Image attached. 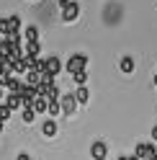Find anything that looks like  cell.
Returning <instances> with one entry per match:
<instances>
[{"label":"cell","mask_w":157,"mask_h":160,"mask_svg":"<svg viewBox=\"0 0 157 160\" xmlns=\"http://www.w3.org/2000/svg\"><path fill=\"white\" fill-rule=\"evenodd\" d=\"M23 78H26V85H31V88H36L39 83H41V72H39L36 67H34V70H26Z\"/></svg>","instance_id":"cell-9"},{"label":"cell","mask_w":157,"mask_h":160,"mask_svg":"<svg viewBox=\"0 0 157 160\" xmlns=\"http://www.w3.org/2000/svg\"><path fill=\"white\" fill-rule=\"evenodd\" d=\"M21 119H23V124H31L34 119H36L34 108H31V106H23V108H21Z\"/></svg>","instance_id":"cell-15"},{"label":"cell","mask_w":157,"mask_h":160,"mask_svg":"<svg viewBox=\"0 0 157 160\" xmlns=\"http://www.w3.org/2000/svg\"><path fill=\"white\" fill-rule=\"evenodd\" d=\"M46 114H49V116H57V114H62L59 101H46Z\"/></svg>","instance_id":"cell-16"},{"label":"cell","mask_w":157,"mask_h":160,"mask_svg":"<svg viewBox=\"0 0 157 160\" xmlns=\"http://www.w3.org/2000/svg\"><path fill=\"white\" fill-rule=\"evenodd\" d=\"M21 28V18L18 16H3L0 18V36L8 34V31H18Z\"/></svg>","instance_id":"cell-3"},{"label":"cell","mask_w":157,"mask_h":160,"mask_svg":"<svg viewBox=\"0 0 157 160\" xmlns=\"http://www.w3.org/2000/svg\"><path fill=\"white\" fill-rule=\"evenodd\" d=\"M39 52H41L39 42H26V47H23V54H28V57H39Z\"/></svg>","instance_id":"cell-14"},{"label":"cell","mask_w":157,"mask_h":160,"mask_svg":"<svg viewBox=\"0 0 157 160\" xmlns=\"http://www.w3.org/2000/svg\"><path fill=\"white\" fill-rule=\"evenodd\" d=\"M77 16H80V5H77L75 0H70V3L62 8V21H64V23H75Z\"/></svg>","instance_id":"cell-5"},{"label":"cell","mask_w":157,"mask_h":160,"mask_svg":"<svg viewBox=\"0 0 157 160\" xmlns=\"http://www.w3.org/2000/svg\"><path fill=\"white\" fill-rule=\"evenodd\" d=\"M31 3H34V0H31Z\"/></svg>","instance_id":"cell-26"},{"label":"cell","mask_w":157,"mask_h":160,"mask_svg":"<svg viewBox=\"0 0 157 160\" xmlns=\"http://www.w3.org/2000/svg\"><path fill=\"white\" fill-rule=\"evenodd\" d=\"M119 70H121L124 75H131V72H134V57H129V54L121 57V59H119Z\"/></svg>","instance_id":"cell-10"},{"label":"cell","mask_w":157,"mask_h":160,"mask_svg":"<svg viewBox=\"0 0 157 160\" xmlns=\"http://www.w3.org/2000/svg\"><path fill=\"white\" fill-rule=\"evenodd\" d=\"M11 111H21V108L26 106V101H23V96H18V93H8V98L3 101Z\"/></svg>","instance_id":"cell-8"},{"label":"cell","mask_w":157,"mask_h":160,"mask_svg":"<svg viewBox=\"0 0 157 160\" xmlns=\"http://www.w3.org/2000/svg\"><path fill=\"white\" fill-rule=\"evenodd\" d=\"M152 142H157V124L152 127Z\"/></svg>","instance_id":"cell-20"},{"label":"cell","mask_w":157,"mask_h":160,"mask_svg":"<svg viewBox=\"0 0 157 160\" xmlns=\"http://www.w3.org/2000/svg\"><path fill=\"white\" fill-rule=\"evenodd\" d=\"M72 80H75V85H85V83H88V70H80V72H72Z\"/></svg>","instance_id":"cell-17"},{"label":"cell","mask_w":157,"mask_h":160,"mask_svg":"<svg viewBox=\"0 0 157 160\" xmlns=\"http://www.w3.org/2000/svg\"><path fill=\"white\" fill-rule=\"evenodd\" d=\"M88 65H90V59H88V54H70V59H67V65H62L67 72H80V70H88Z\"/></svg>","instance_id":"cell-2"},{"label":"cell","mask_w":157,"mask_h":160,"mask_svg":"<svg viewBox=\"0 0 157 160\" xmlns=\"http://www.w3.org/2000/svg\"><path fill=\"white\" fill-rule=\"evenodd\" d=\"M23 39H26V42H39V28L28 23V26L23 28Z\"/></svg>","instance_id":"cell-13"},{"label":"cell","mask_w":157,"mask_h":160,"mask_svg":"<svg viewBox=\"0 0 157 160\" xmlns=\"http://www.w3.org/2000/svg\"><path fill=\"white\" fill-rule=\"evenodd\" d=\"M3 93H5V91H3V88H0V103H3Z\"/></svg>","instance_id":"cell-24"},{"label":"cell","mask_w":157,"mask_h":160,"mask_svg":"<svg viewBox=\"0 0 157 160\" xmlns=\"http://www.w3.org/2000/svg\"><path fill=\"white\" fill-rule=\"evenodd\" d=\"M36 70L39 72H46V75H59L62 72V59L59 57H46V59H36Z\"/></svg>","instance_id":"cell-1"},{"label":"cell","mask_w":157,"mask_h":160,"mask_svg":"<svg viewBox=\"0 0 157 160\" xmlns=\"http://www.w3.org/2000/svg\"><path fill=\"white\" fill-rule=\"evenodd\" d=\"M11 116H13V111H11V108H8L5 103H0V122L8 124V122H11Z\"/></svg>","instance_id":"cell-18"},{"label":"cell","mask_w":157,"mask_h":160,"mask_svg":"<svg viewBox=\"0 0 157 160\" xmlns=\"http://www.w3.org/2000/svg\"><path fill=\"white\" fill-rule=\"evenodd\" d=\"M119 160H129V155H121V158H119Z\"/></svg>","instance_id":"cell-25"},{"label":"cell","mask_w":157,"mask_h":160,"mask_svg":"<svg viewBox=\"0 0 157 160\" xmlns=\"http://www.w3.org/2000/svg\"><path fill=\"white\" fill-rule=\"evenodd\" d=\"M152 155H157V147L152 142H139L134 150V158H139V160H150Z\"/></svg>","instance_id":"cell-6"},{"label":"cell","mask_w":157,"mask_h":160,"mask_svg":"<svg viewBox=\"0 0 157 160\" xmlns=\"http://www.w3.org/2000/svg\"><path fill=\"white\" fill-rule=\"evenodd\" d=\"M152 88H157V75H155V78H152Z\"/></svg>","instance_id":"cell-22"},{"label":"cell","mask_w":157,"mask_h":160,"mask_svg":"<svg viewBox=\"0 0 157 160\" xmlns=\"http://www.w3.org/2000/svg\"><path fill=\"white\" fill-rule=\"evenodd\" d=\"M5 127H8V124H3V122H0V134H3V129H5Z\"/></svg>","instance_id":"cell-23"},{"label":"cell","mask_w":157,"mask_h":160,"mask_svg":"<svg viewBox=\"0 0 157 160\" xmlns=\"http://www.w3.org/2000/svg\"><path fill=\"white\" fill-rule=\"evenodd\" d=\"M90 158L93 160H106L108 158V145H106L103 139H95V142L90 145Z\"/></svg>","instance_id":"cell-7"},{"label":"cell","mask_w":157,"mask_h":160,"mask_svg":"<svg viewBox=\"0 0 157 160\" xmlns=\"http://www.w3.org/2000/svg\"><path fill=\"white\" fill-rule=\"evenodd\" d=\"M75 101H77V103H88V101H90V88H88V85H77Z\"/></svg>","instance_id":"cell-11"},{"label":"cell","mask_w":157,"mask_h":160,"mask_svg":"<svg viewBox=\"0 0 157 160\" xmlns=\"http://www.w3.org/2000/svg\"><path fill=\"white\" fill-rule=\"evenodd\" d=\"M57 101H59V108H62V114H67V116H72L75 111H77V103L75 101V93H67V96H62V98H57Z\"/></svg>","instance_id":"cell-4"},{"label":"cell","mask_w":157,"mask_h":160,"mask_svg":"<svg viewBox=\"0 0 157 160\" xmlns=\"http://www.w3.org/2000/svg\"><path fill=\"white\" fill-rule=\"evenodd\" d=\"M16 160H31V158H28V152H18V155H16Z\"/></svg>","instance_id":"cell-19"},{"label":"cell","mask_w":157,"mask_h":160,"mask_svg":"<svg viewBox=\"0 0 157 160\" xmlns=\"http://www.w3.org/2000/svg\"><path fill=\"white\" fill-rule=\"evenodd\" d=\"M41 134L44 137H57V122L54 119H46V122L41 124Z\"/></svg>","instance_id":"cell-12"},{"label":"cell","mask_w":157,"mask_h":160,"mask_svg":"<svg viewBox=\"0 0 157 160\" xmlns=\"http://www.w3.org/2000/svg\"><path fill=\"white\" fill-rule=\"evenodd\" d=\"M3 70H5V59L0 57V72H3Z\"/></svg>","instance_id":"cell-21"}]
</instances>
